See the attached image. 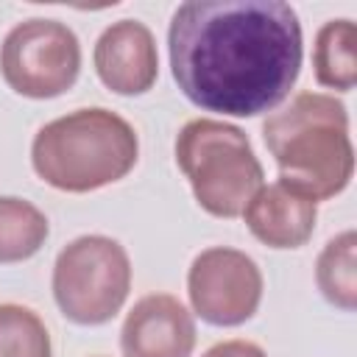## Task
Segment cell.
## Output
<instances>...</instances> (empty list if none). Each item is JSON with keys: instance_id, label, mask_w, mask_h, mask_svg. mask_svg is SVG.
Here are the masks:
<instances>
[{"instance_id": "cell-8", "label": "cell", "mask_w": 357, "mask_h": 357, "mask_svg": "<svg viewBox=\"0 0 357 357\" xmlns=\"http://www.w3.org/2000/svg\"><path fill=\"white\" fill-rule=\"evenodd\" d=\"M195 349L192 312L170 293L142 296L120 329L123 357H190Z\"/></svg>"}, {"instance_id": "cell-13", "label": "cell", "mask_w": 357, "mask_h": 357, "mask_svg": "<svg viewBox=\"0 0 357 357\" xmlns=\"http://www.w3.org/2000/svg\"><path fill=\"white\" fill-rule=\"evenodd\" d=\"M315 282L324 298L346 312L357 307V234L346 229L335 234L315 262Z\"/></svg>"}, {"instance_id": "cell-9", "label": "cell", "mask_w": 357, "mask_h": 357, "mask_svg": "<svg viewBox=\"0 0 357 357\" xmlns=\"http://www.w3.org/2000/svg\"><path fill=\"white\" fill-rule=\"evenodd\" d=\"M92 61L103 86L117 95H142L156 84L159 75L156 39L139 20L112 22L98 36Z\"/></svg>"}, {"instance_id": "cell-12", "label": "cell", "mask_w": 357, "mask_h": 357, "mask_svg": "<svg viewBox=\"0 0 357 357\" xmlns=\"http://www.w3.org/2000/svg\"><path fill=\"white\" fill-rule=\"evenodd\" d=\"M50 223L39 206L17 195H0V262L31 259L47 240Z\"/></svg>"}, {"instance_id": "cell-10", "label": "cell", "mask_w": 357, "mask_h": 357, "mask_svg": "<svg viewBox=\"0 0 357 357\" xmlns=\"http://www.w3.org/2000/svg\"><path fill=\"white\" fill-rule=\"evenodd\" d=\"M248 231L268 248H298L315 231L318 201L287 181L262 184L243 209Z\"/></svg>"}, {"instance_id": "cell-2", "label": "cell", "mask_w": 357, "mask_h": 357, "mask_svg": "<svg viewBox=\"0 0 357 357\" xmlns=\"http://www.w3.org/2000/svg\"><path fill=\"white\" fill-rule=\"evenodd\" d=\"M262 139L279 167V178L312 201L343 192L354 173V145L346 106L326 92H298L268 114Z\"/></svg>"}, {"instance_id": "cell-6", "label": "cell", "mask_w": 357, "mask_h": 357, "mask_svg": "<svg viewBox=\"0 0 357 357\" xmlns=\"http://www.w3.org/2000/svg\"><path fill=\"white\" fill-rule=\"evenodd\" d=\"M81 73V42L59 20L33 17L17 22L0 45V75L22 98L64 95Z\"/></svg>"}, {"instance_id": "cell-11", "label": "cell", "mask_w": 357, "mask_h": 357, "mask_svg": "<svg viewBox=\"0 0 357 357\" xmlns=\"http://www.w3.org/2000/svg\"><path fill=\"white\" fill-rule=\"evenodd\" d=\"M312 70L315 81L329 89L349 92L357 84V25L351 20L340 17L318 28Z\"/></svg>"}, {"instance_id": "cell-3", "label": "cell", "mask_w": 357, "mask_h": 357, "mask_svg": "<svg viewBox=\"0 0 357 357\" xmlns=\"http://www.w3.org/2000/svg\"><path fill=\"white\" fill-rule=\"evenodd\" d=\"M134 126L103 106L75 109L45 123L31 142L36 176L61 192H92L120 181L137 165Z\"/></svg>"}, {"instance_id": "cell-4", "label": "cell", "mask_w": 357, "mask_h": 357, "mask_svg": "<svg viewBox=\"0 0 357 357\" xmlns=\"http://www.w3.org/2000/svg\"><path fill=\"white\" fill-rule=\"evenodd\" d=\"M176 165L190 181L198 206L215 218L243 215L265 178L248 134L215 117H195L181 126Z\"/></svg>"}, {"instance_id": "cell-1", "label": "cell", "mask_w": 357, "mask_h": 357, "mask_svg": "<svg viewBox=\"0 0 357 357\" xmlns=\"http://www.w3.org/2000/svg\"><path fill=\"white\" fill-rule=\"evenodd\" d=\"M167 50L190 103L257 117L290 95L304 39L298 14L284 0H187L173 11Z\"/></svg>"}, {"instance_id": "cell-7", "label": "cell", "mask_w": 357, "mask_h": 357, "mask_svg": "<svg viewBox=\"0 0 357 357\" xmlns=\"http://www.w3.org/2000/svg\"><path fill=\"white\" fill-rule=\"evenodd\" d=\"M187 296L201 321L237 326L245 324L262 301V271L245 251L212 245L192 259Z\"/></svg>"}, {"instance_id": "cell-15", "label": "cell", "mask_w": 357, "mask_h": 357, "mask_svg": "<svg viewBox=\"0 0 357 357\" xmlns=\"http://www.w3.org/2000/svg\"><path fill=\"white\" fill-rule=\"evenodd\" d=\"M201 357H268V354H265V349L259 343L234 337V340H220V343L209 346Z\"/></svg>"}, {"instance_id": "cell-14", "label": "cell", "mask_w": 357, "mask_h": 357, "mask_svg": "<svg viewBox=\"0 0 357 357\" xmlns=\"http://www.w3.org/2000/svg\"><path fill=\"white\" fill-rule=\"evenodd\" d=\"M0 357H53L45 321L22 304H0Z\"/></svg>"}, {"instance_id": "cell-5", "label": "cell", "mask_w": 357, "mask_h": 357, "mask_svg": "<svg viewBox=\"0 0 357 357\" xmlns=\"http://www.w3.org/2000/svg\"><path fill=\"white\" fill-rule=\"evenodd\" d=\"M131 290V259L106 234H81L53 265V298L64 318L81 326L112 321Z\"/></svg>"}]
</instances>
